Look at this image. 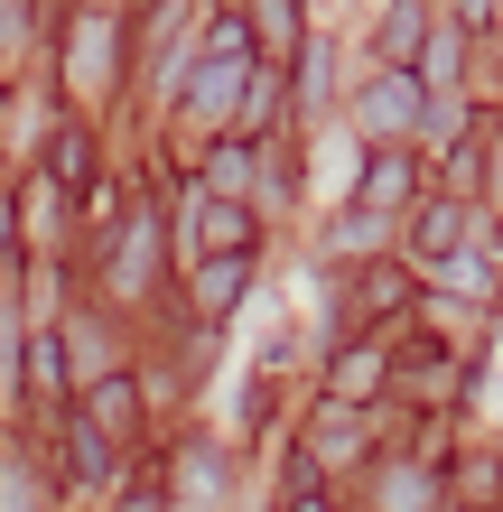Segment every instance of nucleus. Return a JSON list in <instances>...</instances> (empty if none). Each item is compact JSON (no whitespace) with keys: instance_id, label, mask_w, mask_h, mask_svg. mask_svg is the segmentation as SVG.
Returning <instances> with one entry per match:
<instances>
[{"instance_id":"8","label":"nucleus","mask_w":503,"mask_h":512,"mask_svg":"<svg viewBox=\"0 0 503 512\" xmlns=\"http://www.w3.org/2000/svg\"><path fill=\"white\" fill-rule=\"evenodd\" d=\"M373 122H420V84H410V75H382L373 84Z\"/></svg>"},{"instance_id":"1","label":"nucleus","mask_w":503,"mask_h":512,"mask_svg":"<svg viewBox=\"0 0 503 512\" xmlns=\"http://www.w3.org/2000/svg\"><path fill=\"white\" fill-rule=\"evenodd\" d=\"M233 75H243V19H224V28H215V56H205V75H196V94H187V112H196V103L215 112V103L233 94Z\"/></svg>"},{"instance_id":"4","label":"nucleus","mask_w":503,"mask_h":512,"mask_svg":"<svg viewBox=\"0 0 503 512\" xmlns=\"http://www.w3.org/2000/svg\"><path fill=\"white\" fill-rule=\"evenodd\" d=\"M187 233H205L215 252H252V224H243V205H224V196H196V224Z\"/></svg>"},{"instance_id":"7","label":"nucleus","mask_w":503,"mask_h":512,"mask_svg":"<svg viewBox=\"0 0 503 512\" xmlns=\"http://www.w3.org/2000/svg\"><path fill=\"white\" fill-rule=\"evenodd\" d=\"M66 466H75V475H112V447H103V429H94L84 410L66 419Z\"/></svg>"},{"instance_id":"14","label":"nucleus","mask_w":503,"mask_h":512,"mask_svg":"<svg viewBox=\"0 0 503 512\" xmlns=\"http://www.w3.org/2000/svg\"><path fill=\"white\" fill-rule=\"evenodd\" d=\"M28 373H38V382H66V345L38 336V345H28Z\"/></svg>"},{"instance_id":"11","label":"nucleus","mask_w":503,"mask_h":512,"mask_svg":"<svg viewBox=\"0 0 503 512\" xmlns=\"http://www.w3.org/2000/svg\"><path fill=\"white\" fill-rule=\"evenodd\" d=\"M392 196H410V159H373V177H364V205H392Z\"/></svg>"},{"instance_id":"12","label":"nucleus","mask_w":503,"mask_h":512,"mask_svg":"<svg viewBox=\"0 0 503 512\" xmlns=\"http://www.w3.org/2000/svg\"><path fill=\"white\" fill-rule=\"evenodd\" d=\"M252 19H261V38H271V47L299 38V0H252Z\"/></svg>"},{"instance_id":"5","label":"nucleus","mask_w":503,"mask_h":512,"mask_svg":"<svg viewBox=\"0 0 503 512\" xmlns=\"http://www.w3.org/2000/svg\"><path fill=\"white\" fill-rule=\"evenodd\" d=\"M364 317H392V308H410V270H392V261H373L364 270V298H354Z\"/></svg>"},{"instance_id":"10","label":"nucleus","mask_w":503,"mask_h":512,"mask_svg":"<svg viewBox=\"0 0 503 512\" xmlns=\"http://www.w3.org/2000/svg\"><path fill=\"white\" fill-rule=\"evenodd\" d=\"M429 503H438L429 475H392V485H382V512H429Z\"/></svg>"},{"instance_id":"3","label":"nucleus","mask_w":503,"mask_h":512,"mask_svg":"<svg viewBox=\"0 0 503 512\" xmlns=\"http://www.w3.org/2000/svg\"><path fill=\"white\" fill-rule=\"evenodd\" d=\"M84 419H94V429H103V438H112V429H122V438H131V419H140V391H131L122 373H103L94 391H84Z\"/></svg>"},{"instance_id":"9","label":"nucleus","mask_w":503,"mask_h":512,"mask_svg":"<svg viewBox=\"0 0 503 512\" xmlns=\"http://www.w3.org/2000/svg\"><path fill=\"white\" fill-rule=\"evenodd\" d=\"M420 252H457V205H420Z\"/></svg>"},{"instance_id":"6","label":"nucleus","mask_w":503,"mask_h":512,"mask_svg":"<svg viewBox=\"0 0 503 512\" xmlns=\"http://www.w3.org/2000/svg\"><path fill=\"white\" fill-rule=\"evenodd\" d=\"M364 457V429H354V410H317V466H345Z\"/></svg>"},{"instance_id":"13","label":"nucleus","mask_w":503,"mask_h":512,"mask_svg":"<svg viewBox=\"0 0 503 512\" xmlns=\"http://www.w3.org/2000/svg\"><path fill=\"white\" fill-rule=\"evenodd\" d=\"M373 382H382V354H345V364H336V391H345V401H364Z\"/></svg>"},{"instance_id":"2","label":"nucleus","mask_w":503,"mask_h":512,"mask_svg":"<svg viewBox=\"0 0 503 512\" xmlns=\"http://www.w3.org/2000/svg\"><path fill=\"white\" fill-rule=\"evenodd\" d=\"M243 280H252V261L243 252H215V261L196 270V317H224L233 298H243Z\"/></svg>"}]
</instances>
